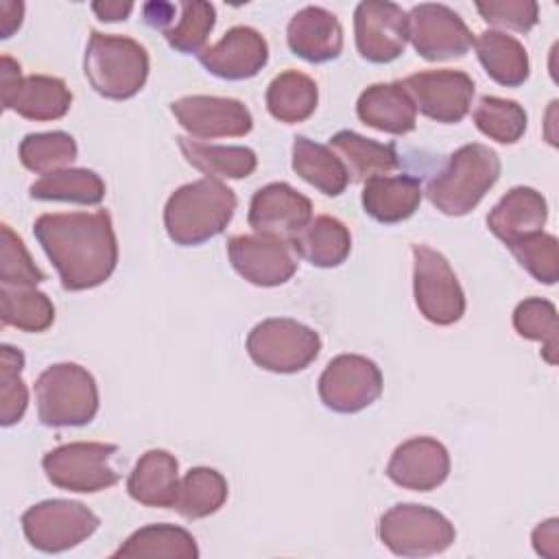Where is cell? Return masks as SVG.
<instances>
[{
    "label": "cell",
    "mask_w": 559,
    "mask_h": 559,
    "mask_svg": "<svg viewBox=\"0 0 559 559\" xmlns=\"http://www.w3.org/2000/svg\"><path fill=\"white\" fill-rule=\"evenodd\" d=\"M319 103L317 83L299 72L286 70L277 74L266 87V109L269 114L286 124L308 120Z\"/></svg>",
    "instance_id": "cell-31"
},
{
    "label": "cell",
    "mask_w": 559,
    "mask_h": 559,
    "mask_svg": "<svg viewBox=\"0 0 559 559\" xmlns=\"http://www.w3.org/2000/svg\"><path fill=\"white\" fill-rule=\"evenodd\" d=\"M227 255L240 277L262 288L286 284L297 271L288 242L260 234L229 238Z\"/></svg>",
    "instance_id": "cell-18"
},
{
    "label": "cell",
    "mask_w": 559,
    "mask_h": 559,
    "mask_svg": "<svg viewBox=\"0 0 559 559\" xmlns=\"http://www.w3.org/2000/svg\"><path fill=\"white\" fill-rule=\"evenodd\" d=\"M116 452V443H63L46 452V456L41 459V467L46 472V478L59 489L76 493H96L114 487L120 480V474L109 465Z\"/></svg>",
    "instance_id": "cell-8"
},
{
    "label": "cell",
    "mask_w": 559,
    "mask_h": 559,
    "mask_svg": "<svg viewBox=\"0 0 559 559\" xmlns=\"http://www.w3.org/2000/svg\"><path fill=\"white\" fill-rule=\"evenodd\" d=\"M286 41L293 55L310 63H325L336 59L343 50V26L328 9L304 7L290 17Z\"/></svg>",
    "instance_id": "cell-21"
},
{
    "label": "cell",
    "mask_w": 559,
    "mask_h": 559,
    "mask_svg": "<svg viewBox=\"0 0 559 559\" xmlns=\"http://www.w3.org/2000/svg\"><path fill=\"white\" fill-rule=\"evenodd\" d=\"M450 474V454L432 437H413L395 448L389 459L386 476L411 491L437 489Z\"/></svg>",
    "instance_id": "cell-20"
},
{
    "label": "cell",
    "mask_w": 559,
    "mask_h": 559,
    "mask_svg": "<svg viewBox=\"0 0 559 559\" xmlns=\"http://www.w3.org/2000/svg\"><path fill=\"white\" fill-rule=\"evenodd\" d=\"M330 148L336 151L352 181H367L389 175L400 166L393 144L369 140L356 131L343 129L330 138Z\"/></svg>",
    "instance_id": "cell-26"
},
{
    "label": "cell",
    "mask_w": 559,
    "mask_h": 559,
    "mask_svg": "<svg viewBox=\"0 0 559 559\" xmlns=\"http://www.w3.org/2000/svg\"><path fill=\"white\" fill-rule=\"evenodd\" d=\"M98 526V515L74 500H44L22 513L24 535L41 552L70 550L94 535Z\"/></svg>",
    "instance_id": "cell-10"
},
{
    "label": "cell",
    "mask_w": 559,
    "mask_h": 559,
    "mask_svg": "<svg viewBox=\"0 0 559 559\" xmlns=\"http://www.w3.org/2000/svg\"><path fill=\"white\" fill-rule=\"evenodd\" d=\"M356 114L362 124L391 135H406L417 124V109L400 81L369 85L358 96Z\"/></svg>",
    "instance_id": "cell-23"
},
{
    "label": "cell",
    "mask_w": 559,
    "mask_h": 559,
    "mask_svg": "<svg viewBox=\"0 0 559 559\" xmlns=\"http://www.w3.org/2000/svg\"><path fill=\"white\" fill-rule=\"evenodd\" d=\"M513 258L537 282L555 284L559 280V242L552 234H531L509 247Z\"/></svg>",
    "instance_id": "cell-41"
},
{
    "label": "cell",
    "mask_w": 559,
    "mask_h": 559,
    "mask_svg": "<svg viewBox=\"0 0 559 559\" xmlns=\"http://www.w3.org/2000/svg\"><path fill=\"white\" fill-rule=\"evenodd\" d=\"M92 11L98 15L103 22H118L127 20L129 13L133 11V2H118V0H105V2H94Z\"/></svg>",
    "instance_id": "cell-46"
},
{
    "label": "cell",
    "mask_w": 559,
    "mask_h": 559,
    "mask_svg": "<svg viewBox=\"0 0 559 559\" xmlns=\"http://www.w3.org/2000/svg\"><path fill=\"white\" fill-rule=\"evenodd\" d=\"M0 236V284L35 288L39 282H44V271L33 262L28 249L24 247V240L7 223H2Z\"/></svg>",
    "instance_id": "cell-42"
},
{
    "label": "cell",
    "mask_w": 559,
    "mask_h": 559,
    "mask_svg": "<svg viewBox=\"0 0 559 559\" xmlns=\"http://www.w3.org/2000/svg\"><path fill=\"white\" fill-rule=\"evenodd\" d=\"M175 11H177V2H146L142 7V15H144V22L151 26V28H159L162 33L170 26L173 17H175Z\"/></svg>",
    "instance_id": "cell-45"
},
{
    "label": "cell",
    "mask_w": 559,
    "mask_h": 559,
    "mask_svg": "<svg viewBox=\"0 0 559 559\" xmlns=\"http://www.w3.org/2000/svg\"><path fill=\"white\" fill-rule=\"evenodd\" d=\"M179 465L166 450H146L127 478L129 496L144 507L173 509L179 493Z\"/></svg>",
    "instance_id": "cell-24"
},
{
    "label": "cell",
    "mask_w": 559,
    "mask_h": 559,
    "mask_svg": "<svg viewBox=\"0 0 559 559\" xmlns=\"http://www.w3.org/2000/svg\"><path fill=\"white\" fill-rule=\"evenodd\" d=\"M356 50L369 63L397 59L408 41V17L395 2L365 0L354 11Z\"/></svg>",
    "instance_id": "cell-15"
},
{
    "label": "cell",
    "mask_w": 559,
    "mask_h": 559,
    "mask_svg": "<svg viewBox=\"0 0 559 559\" xmlns=\"http://www.w3.org/2000/svg\"><path fill=\"white\" fill-rule=\"evenodd\" d=\"M474 48L480 66L496 83L504 87H518L528 79V55L513 35L489 28L474 39Z\"/></svg>",
    "instance_id": "cell-27"
},
{
    "label": "cell",
    "mask_w": 559,
    "mask_h": 559,
    "mask_svg": "<svg viewBox=\"0 0 559 559\" xmlns=\"http://www.w3.org/2000/svg\"><path fill=\"white\" fill-rule=\"evenodd\" d=\"M216 24V9L210 2H177L175 17L164 31L170 48L183 55H199Z\"/></svg>",
    "instance_id": "cell-36"
},
{
    "label": "cell",
    "mask_w": 559,
    "mask_h": 559,
    "mask_svg": "<svg viewBox=\"0 0 559 559\" xmlns=\"http://www.w3.org/2000/svg\"><path fill=\"white\" fill-rule=\"evenodd\" d=\"M0 321L24 332H44L55 321V306L33 286L0 284Z\"/></svg>",
    "instance_id": "cell-35"
},
{
    "label": "cell",
    "mask_w": 559,
    "mask_h": 559,
    "mask_svg": "<svg viewBox=\"0 0 559 559\" xmlns=\"http://www.w3.org/2000/svg\"><path fill=\"white\" fill-rule=\"evenodd\" d=\"M424 197L421 183L413 175H380L365 181L362 207L378 223H402L415 214Z\"/></svg>",
    "instance_id": "cell-25"
},
{
    "label": "cell",
    "mask_w": 559,
    "mask_h": 559,
    "mask_svg": "<svg viewBox=\"0 0 559 559\" xmlns=\"http://www.w3.org/2000/svg\"><path fill=\"white\" fill-rule=\"evenodd\" d=\"M548 218V203L535 188H511L487 214L489 231L507 247L542 231Z\"/></svg>",
    "instance_id": "cell-22"
},
{
    "label": "cell",
    "mask_w": 559,
    "mask_h": 559,
    "mask_svg": "<svg viewBox=\"0 0 559 559\" xmlns=\"http://www.w3.org/2000/svg\"><path fill=\"white\" fill-rule=\"evenodd\" d=\"M85 76L105 98L124 100L135 96L148 79L146 48L122 35L92 31L85 48Z\"/></svg>",
    "instance_id": "cell-4"
},
{
    "label": "cell",
    "mask_w": 559,
    "mask_h": 559,
    "mask_svg": "<svg viewBox=\"0 0 559 559\" xmlns=\"http://www.w3.org/2000/svg\"><path fill=\"white\" fill-rule=\"evenodd\" d=\"M24 354L11 345L0 347V424H17L28 406V389L22 380Z\"/></svg>",
    "instance_id": "cell-40"
},
{
    "label": "cell",
    "mask_w": 559,
    "mask_h": 559,
    "mask_svg": "<svg viewBox=\"0 0 559 559\" xmlns=\"http://www.w3.org/2000/svg\"><path fill=\"white\" fill-rule=\"evenodd\" d=\"M227 500V480L212 467H192L179 480L175 511L186 520H201L216 513Z\"/></svg>",
    "instance_id": "cell-33"
},
{
    "label": "cell",
    "mask_w": 559,
    "mask_h": 559,
    "mask_svg": "<svg viewBox=\"0 0 559 559\" xmlns=\"http://www.w3.org/2000/svg\"><path fill=\"white\" fill-rule=\"evenodd\" d=\"M533 548L537 555L546 559L559 557V520L550 518L535 526L533 531Z\"/></svg>",
    "instance_id": "cell-44"
},
{
    "label": "cell",
    "mask_w": 559,
    "mask_h": 559,
    "mask_svg": "<svg viewBox=\"0 0 559 559\" xmlns=\"http://www.w3.org/2000/svg\"><path fill=\"white\" fill-rule=\"evenodd\" d=\"M380 542L400 557H430L448 550L456 537L452 522L437 509L404 502L382 513Z\"/></svg>",
    "instance_id": "cell-6"
},
{
    "label": "cell",
    "mask_w": 559,
    "mask_h": 559,
    "mask_svg": "<svg viewBox=\"0 0 559 559\" xmlns=\"http://www.w3.org/2000/svg\"><path fill=\"white\" fill-rule=\"evenodd\" d=\"M498 177V153L485 144L472 142L450 155L445 168L428 181L426 194L439 212L448 216H463L480 203Z\"/></svg>",
    "instance_id": "cell-3"
},
{
    "label": "cell",
    "mask_w": 559,
    "mask_h": 559,
    "mask_svg": "<svg viewBox=\"0 0 559 559\" xmlns=\"http://www.w3.org/2000/svg\"><path fill=\"white\" fill-rule=\"evenodd\" d=\"M321 352L319 334L286 317L264 319L247 336L251 360L273 373H297L306 369Z\"/></svg>",
    "instance_id": "cell-7"
},
{
    "label": "cell",
    "mask_w": 559,
    "mask_h": 559,
    "mask_svg": "<svg viewBox=\"0 0 559 559\" xmlns=\"http://www.w3.org/2000/svg\"><path fill=\"white\" fill-rule=\"evenodd\" d=\"M290 247L312 266L332 269L347 260L352 251V236L343 221L323 214L312 218Z\"/></svg>",
    "instance_id": "cell-28"
},
{
    "label": "cell",
    "mask_w": 559,
    "mask_h": 559,
    "mask_svg": "<svg viewBox=\"0 0 559 559\" xmlns=\"http://www.w3.org/2000/svg\"><path fill=\"white\" fill-rule=\"evenodd\" d=\"M293 170L328 197L341 194L349 183V175L338 155L306 135H297L293 142Z\"/></svg>",
    "instance_id": "cell-30"
},
{
    "label": "cell",
    "mask_w": 559,
    "mask_h": 559,
    "mask_svg": "<svg viewBox=\"0 0 559 559\" xmlns=\"http://www.w3.org/2000/svg\"><path fill=\"white\" fill-rule=\"evenodd\" d=\"M33 234L66 290L100 286L118 264V240L107 210L41 214Z\"/></svg>",
    "instance_id": "cell-1"
},
{
    "label": "cell",
    "mask_w": 559,
    "mask_h": 559,
    "mask_svg": "<svg viewBox=\"0 0 559 559\" xmlns=\"http://www.w3.org/2000/svg\"><path fill=\"white\" fill-rule=\"evenodd\" d=\"M201 66L227 81H245L255 76L269 61L266 39L251 26L229 28L221 41L199 52Z\"/></svg>",
    "instance_id": "cell-19"
},
{
    "label": "cell",
    "mask_w": 559,
    "mask_h": 559,
    "mask_svg": "<svg viewBox=\"0 0 559 559\" xmlns=\"http://www.w3.org/2000/svg\"><path fill=\"white\" fill-rule=\"evenodd\" d=\"M417 111L437 122H461L474 98V81L461 70H424L400 81Z\"/></svg>",
    "instance_id": "cell-14"
},
{
    "label": "cell",
    "mask_w": 559,
    "mask_h": 559,
    "mask_svg": "<svg viewBox=\"0 0 559 559\" xmlns=\"http://www.w3.org/2000/svg\"><path fill=\"white\" fill-rule=\"evenodd\" d=\"M513 328L522 338L542 343V356L548 365H557L559 352V325L557 308L542 297H528L513 310Z\"/></svg>",
    "instance_id": "cell-37"
},
{
    "label": "cell",
    "mask_w": 559,
    "mask_h": 559,
    "mask_svg": "<svg viewBox=\"0 0 559 559\" xmlns=\"http://www.w3.org/2000/svg\"><path fill=\"white\" fill-rule=\"evenodd\" d=\"M76 159V142L66 131L28 133L20 142V162L24 168L37 175H50L63 170Z\"/></svg>",
    "instance_id": "cell-38"
},
{
    "label": "cell",
    "mask_w": 559,
    "mask_h": 559,
    "mask_svg": "<svg viewBox=\"0 0 559 559\" xmlns=\"http://www.w3.org/2000/svg\"><path fill=\"white\" fill-rule=\"evenodd\" d=\"M37 417L44 426H85L98 413V386L94 376L76 362L46 367L35 380Z\"/></svg>",
    "instance_id": "cell-5"
},
{
    "label": "cell",
    "mask_w": 559,
    "mask_h": 559,
    "mask_svg": "<svg viewBox=\"0 0 559 559\" xmlns=\"http://www.w3.org/2000/svg\"><path fill=\"white\" fill-rule=\"evenodd\" d=\"M0 13H2V17H0L2 39H7L20 28L24 4L22 2H0Z\"/></svg>",
    "instance_id": "cell-47"
},
{
    "label": "cell",
    "mask_w": 559,
    "mask_h": 559,
    "mask_svg": "<svg viewBox=\"0 0 559 559\" xmlns=\"http://www.w3.org/2000/svg\"><path fill=\"white\" fill-rule=\"evenodd\" d=\"M408 39L415 52L428 61H443L463 57L474 37L456 11L445 4L424 2L408 13Z\"/></svg>",
    "instance_id": "cell-13"
},
{
    "label": "cell",
    "mask_w": 559,
    "mask_h": 559,
    "mask_svg": "<svg viewBox=\"0 0 559 559\" xmlns=\"http://www.w3.org/2000/svg\"><path fill=\"white\" fill-rule=\"evenodd\" d=\"M476 129L500 142L515 144L526 131V111L520 103L500 96H483L472 114Z\"/></svg>",
    "instance_id": "cell-39"
},
{
    "label": "cell",
    "mask_w": 559,
    "mask_h": 559,
    "mask_svg": "<svg viewBox=\"0 0 559 559\" xmlns=\"http://www.w3.org/2000/svg\"><path fill=\"white\" fill-rule=\"evenodd\" d=\"M413 293L424 319L435 325H452L465 312V293L448 258L428 247L413 245Z\"/></svg>",
    "instance_id": "cell-9"
},
{
    "label": "cell",
    "mask_w": 559,
    "mask_h": 559,
    "mask_svg": "<svg viewBox=\"0 0 559 559\" xmlns=\"http://www.w3.org/2000/svg\"><path fill=\"white\" fill-rule=\"evenodd\" d=\"M28 194L39 201H70L98 205L105 199V181L87 168H63L37 179Z\"/></svg>",
    "instance_id": "cell-34"
},
{
    "label": "cell",
    "mask_w": 559,
    "mask_h": 559,
    "mask_svg": "<svg viewBox=\"0 0 559 559\" xmlns=\"http://www.w3.org/2000/svg\"><path fill=\"white\" fill-rule=\"evenodd\" d=\"M177 144L186 162L212 179H242L249 177L258 166L255 153L247 146L205 144L188 135H179Z\"/></svg>",
    "instance_id": "cell-29"
},
{
    "label": "cell",
    "mask_w": 559,
    "mask_h": 559,
    "mask_svg": "<svg viewBox=\"0 0 559 559\" xmlns=\"http://www.w3.org/2000/svg\"><path fill=\"white\" fill-rule=\"evenodd\" d=\"M236 194L221 179L203 177L177 188L164 207V227L181 247L201 245L218 236L236 212Z\"/></svg>",
    "instance_id": "cell-2"
},
{
    "label": "cell",
    "mask_w": 559,
    "mask_h": 559,
    "mask_svg": "<svg viewBox=\"0 0 559 559\" xmlns=\"http://www.w3.org/2000/svg\"><path fill=\"white\" fill-rule=\"evenodd\" d=\"M476 11L485 22L528 33L539 20V7L533 0H489L476 2Z\"/></svg>",
    "instance_id": "cell-43"
},
{
    "label": "cell",
    "mask_w": 559,
    "mask_h": 559,
    "mask_svg": "<svg viewBox=\"0 0 559 559\" xmlns=\"http://www.w3.org/2000/svg\"><path fill=\"white\" fill-rule=\"evenodd\" d=\"M2 109H13L26 120H59L72 105V92L57 76H22V68L9 55L0 59Z\"/></svg>",
    "instance_id": "cell-11"
},
{
    "label": "cell",
    "mask_w": 559,
    "mask_h": 559,
    "mask_svg": "<svg viewBox=\"0 0 559 559\" xmlns=\"http://www.w3.org/2000/svg\"><path fill=\"white\" fill-rule=\"evenodd\" d=\"M111 557H168L197 559V539L175 524H148L133 531Z\"/></svg>",
    "instance_id": "cell-32"
},
{
    "label": "cell",
    "mask_w": 559,
    "mask_h": 559,
    "mask_svg": "<svg viewBox=\"0 0 559 559\" xmlns=\"http://www.w3.org/2000/svg\"><path fill=\"white\" fill-rule=\"evenodd\" d=\"M247 218L255 234L293 242L312 221V203L293 186L273 181L251 197Z\"/></svg>",
    "instance_id": "cell-17"
},
{
    "label": "cell",
    "mask_w": 559,
    "mask_h": 559,
    "mask_svg": "<svg viewBox=\"0 0 559 559\" xmlns=\"http://www.w3.org/2000/svg\"><path fill=\"white\" fill-rule=\"evenodd\" d=\"M170 111L194 140L240 138L253 127L247 105L227 96H183L170 103Z\"/></svg>",
    "instance_id": "cell-16"
},
{
    "label": "cell",
    "mask_w": 559,
    "mask_h": 559,
    "mask_svg": "<svg viewBox=\"0 0 559 559\" xmlns=\"http://www.w3.org/2000/svg\"><path fill=\"white\" fill-rule=\"evenodd\" d=\"M382 393V373L373 360L360 354H338L319 378V397L334 413H358Z\"/></svg>",
    "instance_id": "cell-12"
}]
</instances>
